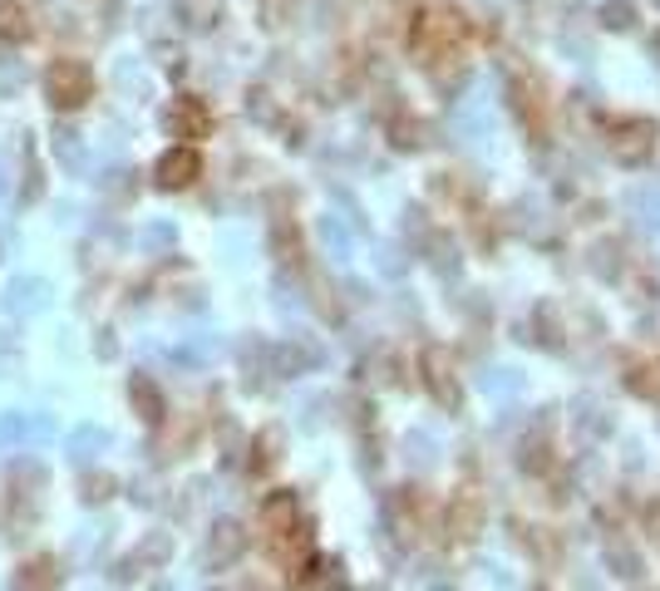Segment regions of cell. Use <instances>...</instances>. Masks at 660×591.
<instances>
[{
	"label": "cell",
	"mask_w": 660,
	"mask_h": 591,
	"mask_svg": "<svg viewBox=\"0 0 660 591\" xmlns=\"http://www.w3.org/2000/svg\"><path fill=\"white\" fill-rule=\"evenodd\" d=\"M104 444H109V434L99 429V424H79V429L69 434V459H75V463H94L99 453H104Z\"/></svg>",
	"instance_id": "8992f818"
},
{
	"label": "cell",
	"mask_w": 660,
	"mask_h": 591,
	"mask_svg": "<svg viewBox=\"0 0 660 591\" xmlns=\"http://www.w3.org/2000/svg\"><path fill=\"white\" fill-rule=\"evenodd\" d=\"M25 30H30V25H25L21 5H15V0H0V35H11V40H21Z\"/></svg>",
	"instance_id": "8fae6325"
},
{
	"label": "cell",
	"mask_w": 660,
	"mask_h": 591,
	"mask_svg": "<svg viewBox=\"0 0 660 591\" xmlns=\"http://www.w3.org/2000/svg\"><path fill=\"white\" fill-rule=\"evenodd\" d=\"M45 301H50V286H45L40 277H15L11 286H5V296H0V311L5 316H35Z\"/></svg>",
	"instance_id": "7a4b0ae2"
},
{
	"label": "cell",
	"mask_w": 660,
	"mask_h": 591,
	"mask_svg": "<svg viewBox=\"0 0 660 591\" xmlns=\"http://www.w3.org/2000/svg\"><path fill=\"white\" fill-rule=\"evenodd\" d=\"M109 488H114V484H109V478H99V473H89V478H85V498H89V503L109 498Z\"/></svg>",
	"instance_id": "7c38bea8"
},
{
	"label": "cell",
	"mask_w": 660,
	"mask_h": 591,
	"mask_svg": "<svg viewBox=\"0 0 660 591\" xmlns=\"http://www.w3.org/2000/svg\"><path fill=\"white\" fill-rule=\"evenodd\" d=\"M128 395H134V409H139L143 420H158L163 414V399H158V389H153V380H134V385H128Z\"/></svg>",
	"instance_id": "ba28073f"
},
{
	"label": "cell",
	"mask_w": 660,
	"mask_h": 591,
	"mask_svg": "<svg viewBox=\"0 0 660 591\" xmlns=\"http://www.w3.org/2000/svg\"><path fill=\"white\" fill-rule=\"evenodd\" d=\"M617 133H626V139H607L611 153H617L621 163H640L650 153V139H656V129H650L646 118H621V124H611Z\"/></svg>",
	"instance_id": "3957f363"
},
{
	"label": "cell",
	"mask_w": 660,
	"mask_h": 591,
	"mask_svg": "<svg viewBox=\"0 0 660 591\" xmlns=\"http://www.w3.org/2000/svg\"><path fill=\"white\" fill-rule=\"evenodd\" d=\"M54 153H60V163H64V168H75V172L89 163L85 139H79V133L69 129V124H60V129H54Z\"/></svg>",
	"instance_id": "52a82bcc"
},
{
	"label": "cell",
	"mask_w": 660,
	"mask_h": 591,
	"mask_svg": "<svg viewBox=\"0 0 660 591\" xmlns=\"http://www.w3.org/2000/svg\"><path fill=\"white\" fill-rule=\"evenodd\" d=\"M45 89H50V99L60 108H75V104H85V94H89V69L79 65V60H54L50 75H45Z\"/></svg>",
	"instance_id": "6da1fadb"
},
{
	"label": "cell",
	"mask_w": 660,
	"mask_h": 591,
	"mask_svg": "<svg viewBox=\"0 0 660 591\" xmlns=\"http://www.w3.org/2000/svg\"><path fill=\"white\" fill-rule=\"evenodd\" d=\"M168 236H173L168 227H149V232H143V242H168Z\"/></svg>",
	"instance_id": "5bb4252c"
},
{
	"label": "cell",
	"mask_w": 660,
	"mask_h": 591,
	"mask_svg": "<svg viewBox=\"0 0 660 591\" xmlns=\"http://www.w3.org/2000/svg\"><path fill=\"white\" fill-rule=\"evenodd\" d=\"M25 85V69H21V60L15 54H5L0 50V94H15V89Z\"/></svg>",
	"instance_id": "30bf717a"
},
{
	"label": "cell",
	"mask_w": 660,
	"mask_h": 591,
	"mask_svg": "<svg viewBox=\"0 0 660 591\" xmlns=\"http://www.w3.org/2000/svg\"><path fill=\"white\" fill-rule=\"evenodd\" d=\"M54 587H60V577H54L50 562H30L21 571V581H15V591H54Z\"/></svg>",
	"instance_id": "9c48e42d"
},
{
	"label": "cell",
	"mask_w": 660,
	"mask_h": 591,
	"mask_svg": "<svg viewBox=\"0 0 660 591\" xmlns=\"http://www.w3.org/2000/svg\"><path fill=\"white\" fill-rule=\"evenodd\" d=\"M11 163H5V158H0V197H11Z\"/></svg>",
	"instance_id": "4fadbf2b"
},
{
	"label": "cell",
	"mask_w": 660,
	"mask_h": 591,
	"mask_svg": "<svg viewBox=\"0 0 660 591\" xmlns=\"http://www.w3.org/2000/svg\"><path fill=\"white\" fill-rule=\"evenodd\" d=\"M237 552H242V527H237V523H217L213 538H207V562H213V567H227Z\"/></svg>",
	"instance_id": "5b68a950"
},
{
	"label": "cell",
	"mask_w": 660,
	"mask_h": 591,
	"mask_svg": "<svg viewBox=\"0 0 660 591\" xmlns=\"http://www.w3.org/2000/svg\"><path fill=\"white\" fill-rule=\"evenodd\" d=\"M198 168H203V163H198V153H192V149H173V153H163V158H158V183L163 188H182V183L198 178Z\"/></svg>",
	"instance_id": "277c9868"
}]
</instances>
